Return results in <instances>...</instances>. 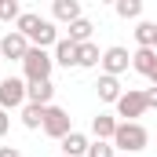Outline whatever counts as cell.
I'll return each mask as SVG.
<instances>
[{"instance_id":"cell-5","label":"cell","mask_w":157,"mask_h":157,"mask_svg":"<svg viewBox=\"0 0 157 157\" xmlns=\"http://www.w3.org/2000/svg\"><path fill=\"white\" fill-rule=\"evenodd\" d=\"M146 110H150V106H146V91H143V88H128L117 99V117H124V121H139Z\"/></svg>"},{"instance_id":"cell-22","label":"cell","mask_w":157,"mask_h":157,"mask_svg":"<svg viewBox=\"0 0 157 157\" xmlns=\"http://www.w3.org/2000/svg\"><path fill=\"white\" fill-rule=\"evenodd\" d=\"M88 157H117V150H113V143H102V139H95V143L88 146Z\"/></svg>"},{"instance_id":"cell-16","label":"cell","mask_w":157,"mask_h":157,"mask_svg":"<svg viewBox=\"0 0 157 157\" xmlns=\"http://www.w3.org/2000/svg\"><path fill=\"white\" fill-rule=\"evenodd\" d=\"M55 62L66 66V70L77 66V44H73L70 37H59V44H55Z\"/></svg>"},{"instance_id":"cell-17","label":"cell","mask_w":157,"mask_h":157,"mask_svg":"<svg viewBox=\"0 0 157 157\" xmlns=\"http://www.w3.org/2000/svg\"><path fill=\"white\" fill-rule=\"evenodd\" d=\"M44 110H48V106H33V102H26V106H22V124H26L29 132L44 128Z\"/></svg>"},{"instance_id":"cell-13","label":"cell","mask_w":157,"mask_h":157,"mask_svg":"<svg viewBox=\"0 0 157 157\" xmlns=\"http://www.w3.org/2000/svg\"><path fill=\"white\" fill-rule=\"evenodd\" d=\"M121 121L113 113H95L91 117V132H95V139H102V143H113V132H117Z\"/></svg>"},{"instance_id":"cell-12","label":"cell","mask_w":157,"mask_h":157,"mask_svg":"<svg viewBox=\"0 0 157 157\" xmlns=\"http://www.w3.org/2000/svg\"><path fill=\"white\" fill-rule=\"evenodd\" d=\"M88 146H91V139L73 128V132L62 139V157H88Z\"/></svg>"},{"instance_id":"cell-19","label":"cell","mask_w":157,"mask_h":157,"mask_svg":"<svg viewBox=\"0 0 157 157\" xmlns=\"http://www.w3.org/2000/svg\"><path fill=\"white\" fill-rule=\"evenodd\" d=\"M91 29H95V26H91L88 18H77V22L70 26V40H73V44H88V40H91Z\"/></svg>"},{"instance_id":"cell-18","label":"cell","mask_w":157,"mask_h":157,"mask_svg":"<svg viewBox=\"0 0 157 157\" xmlns=\"http://www.w3.org/2000/svg\"><path fill=\"white\" fill-rule=\"evenodd\" d=\"M135 40H139V48H157V26L154 22H139L135 26Z\"/></svg>"},{"instance_id":"cell-20","label":"cell","mask_w":157,"mask_h":157,"mask_svg":"<svg viewBox=\"0 0 157 157\" xmlns=\"http://www.w3.org/2000/svg\"><path fill=\"white\" fill-rule=\"evenodd\" d=\"M113 11H117L121 18H139L143 15V0H117Z\"/></svg>"},{"instance_id":"cell-9","label":"cell","mask_w":157,"mask_h":157,"mask_svg":"<svg viewBox=\"0 0 157 157\" xmlns=\"http://www.w3.org/2000/svg\"><path fill=\"white\" fill-rule=\"evenodd\" d=\"M132 70L154 80V73H157V51H154V48H139V51H132Z\"/></svg>"},{"instance_id":"cell-1","label":"cell","mask_w":157,"mask_h":157,"mask_svg":"<svg viewBox=\"0 0 157 157\" xmlns=\"http://www.w3.org/2000/svg\"><path fill=\"white\" fill-rule=\"evenodd\" d=\"M15 29L29 40L33 48H44V51L59 44V29H55V22H51V18H40V15H33V11H22V18L15 22Z\"/></svg>"},{"instance_id":"cell-6","label":"cell","mask_w":157,"mask_h":157,"mask_svg":"<svg viewBox=\"0 0 157 157\" xmlns=\"http://www.w3.org/2000/svg\"><path fill=\"white\" fill-rule=\"evenodd\" d=\"M40 132L62 143V139L73 132V124H70V113H66L62 106H48V110H44V128H40Z\"/></svg>"},{"instance_id":"cell-27","label":"cell","mask_w":157,"mask_h":157,"mask_svg":"<svg viewBox=\"0 0 157 157\" xmlns=\"http://www.w3.org/2000/svg\"><path fill=\"white\" fill-rule=\"evenodd\" d=\"M154 84H157V73H154Z\"/></svg>"},{"instance_id":"cell-28","label":"cell","mask_w":157,"mask_h":157,"mask_svg":"<svg viewBox=\"0 0 157 157\" xmlns=\"http://www.w3.org/2000/svg\"><path fill=\"white\" fill-rule=\"evenodd\" d=\"M154 51H157V48H154Z\"/></svg>"},{"instance_id":"cell-10","label":"cell","mask_w":157,"mask_h":157,"mask_svg":"<svg viewBox=\"0 0 157 157\" xmlns=\"http://www.w3.org/2000/svg\"><path fill=\"white\" fill-rule=\"evenodd\" d=\"M51 18L73 26L77 18H84V15H80V0H55V4H51Z\"/></svg>"},{"instance_id":"cell-4","label":"cell","mask_w":157,"mask_h":157,"mask_svg":"<svg viewBox=\"0 0 157 157\" xmlns=\"http://www.w3.org/2000/svg\"><path fill=\"white\" fill-rule=\"evenodd\" d=\"M26 106V77H0V110Z\"/></svg>"},{"instance_id":"cell-2","label":"cell","mask_w":157,"mask_h":157,"mask_svg":"<svg viewBox=\"0 0 157 157\" xmlns=\"http://www.w3.org/2000/svg\"><path fill=\"white\" fill-rule=\"evenodd\" d=\"M146 143H150V132L139 124V121H121L117 132H113V150L117 154H139V150H146Z\"/></svg>"},{"instance_id":"cell-11","label":"cell","mask_w":157,"mask_h":157,"mask_svg":"<svg viewBox=\"0 0 157 157\" xmlns=\"http://www.w3.org/2000/svg\"><path fill=\"white\" fill-rule=\"evenodd\" d=\"M51 99H55V84H51V80L26 84V102H33V106H51Z\"/></svg>"},{"instance_id":"cell-26","label":"cell","mask_w":157,"mask_h":157,"mask_svg":"<svg viewBox=\"0 0 157 157\" xmlns=\"http://www.w3.org/2000/svg\"><path fill=\"white\" fill-rule=\"evenodd\" d=\"M117 157H128V154H117Z\"/></svg>"},{"instance_id":"cell-24","label":"cell","mask_w":157,"mask_h":157,"mask_svg":"<svg viewBox=\"0 0 157 157\" xmlns=\"http://www.w3.org/2000/svg\"><path fill=\"white\" fill-rule=\"evenodd\" d=\"M146 106L157 110V84H154V88H146Z\"/></svg>"},{"instance_id":"cell-7","label":"cell","mask_w":157,"mask_h":157,"mask_svg":"<svg viewBox=\"0 0 157 157\" xmlns=\"http://www.w3.org/2000/svg\"><path fill=\"white\" fill-rule=\"evenodd\" d=\"M128 66H132V55H128V48L113 44V48H106V51H102V62H99V70H102L106 77H121Z\"/></svg>"},{"instance_id":"cell-3","label":"cell","mask_w":157,"mask_h":157,"mask_svg":"<svg viewBox=\"0 0 157 157\" xmlns=\"http://www.w3.org/2000/svg\"><path fill=\"white\" fill-rule=\"evenodd\" d=\"M51 70H55V55H48L44 48H29V55L22 59V73H26V84L51 80Z\"/></svg>"},{"instance_id":"cell-23","label":"cell","mask_w":157,"mask_h":157,"mask_svg":"<svg viewBox=\"0 0 157 157\" xmlns=\"http://www.w3.org/2000/svg\"><path fill=\"white\" fill-rule=\"evenodd\" d=\"M7 128H11V113H7V110H0V139L7 135Z\"/></svg>"},{"instance_id":"cell-8","label":"cell","mask_w":157,"mask_h":157,"mask_svg":"<svg viewBox=\"0 0 157 157\" xmlns=\"http://www.w3.org/2000/svg\"><path fill=\"white\" fill-rule=\"evenodd\" d=\"M29 48H33V44H29V40L22 37L18 29H11L7 37L0 40V55H4V59H15V62H22V59L29 55Z\"/></svg>"},{"instance_id":"cell-14","label":"cell","mask_w":157,"mask_h":157,"mask_svg":"<svg viewBox=\"0 0 157 157\" xmlns=\"http://www.w3.org/2000/svg\"><path fill=\"white\" fill-rule=\"evenodd\" d=\"M95 91H99V102H113V106H117V99L124 95L121 80H117V77H106V73H99V84H95Z\"/></svg>"},{"instance_id":"cell-25","label":"cell","mask_w":157,"mask_h":157,"mask_svg":"<svg viewBox=\"0 0 157 157\" xmlns=\"http://www.w3.org/2000/svg\"><path fill=\"white\" fill-rule=\"evenodd\" d=\"M0 157H22V154H18L15 146H0Z\"/></svg>"},{"instance_id":"cell-21","label":"cell","mask_w":157,"mask_h":157,"mask_svg":"<svg viewBox=\"0 0 157 157\" xmlns=\"http://www.w3.org/2000/svg\"><path fill=\"white\" fill-rule=\"evenodd\" d=\"M18 18H22L18 0H0V22H18Z\"/></svg>"},{"instance_id":"cell-15","label":"cell","mask_w":157,"mask_h":157,"mask_svg":"<svg viewBox=\"0 0 157 157\" xmlns=\"http://www.w3.org/2000/svg\"><path fill=\"white\" fill-rule=\"evenodd\" d=\"M102 62V51L88 40V44H77V70H99Z\"/></svg>"}]
</instances>
